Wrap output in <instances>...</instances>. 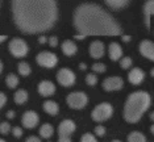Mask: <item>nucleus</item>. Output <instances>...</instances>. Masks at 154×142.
<instances>
[{
	"label": "nucleus",
	"mask_w": 154,
	"mask_h": 142,
	"mask_svg": "<svg viewBox=\"0 0 154 142\" xmlns=\"http://www.w3.org/2000/svg\"><path fill=\"white\" fill-rule=\"evenodd\" d=\"M16 26L26 34L49 30L55 24L58 8L55 0H12Z\"/></svg>",
	"instance_id": "nucleus-1"
},
{
	"label": "nucleus",
	"mask_w": 154,
	"mask_h": 142,
	"mask_svg": "<svg viewBox=\"0 0 154 142\" xmlns=\"http://www.w3.org/2000/svg\"><path fill=\"white\" fill-rule=\"evenodd\" d=\"M75 29L85 37L88 36H120L121 26L100 5L86 3L79 5L72 17Z\"/></svg>",
	"instance_id": "nucleus-2"
},
{
	"label": "nucleus",
	"mask_w": 154,
	"mask_h": 142,
	"mask_svg": "<svg viewBox=\"0 0 154 142\" xmlns=\"http://www.w3.org/2000/svg\"><path fill=\"white\" fill-rule=\"evenodd\" d=\"M152 98L148 92L137 91L128 96L124 105V120L129 124H136L141 120L143 113L149 109Z\"/></svg>",
	"instance_id": "nucleus-3"
},
{
	"label": "nucleus",
	"mask_w": 154,
	"mask_h": 142,
	"mask_svg": "<svg viewBox=\"0 0 154 142\" xmlns=\"http://www.w3.org/2000/svg\"><path fill=\"white\" fill-rule=\"evenodd\" d=\"M113 115V107L109 103H100L97 104L95 108L91 112V117L96 122H103L111 119V116Z\"/></svg>",
	"instance_id": "nucleus-4"
},
{
	"label": "nucleus",
	"mask_w": 154,
	"mask_h": 142,
	"mask_svg": "<svg viewBox=\"0 0 154 142\" xmlns=\"http://www.w3.org/2000/svg\"><path fill=\"white\" fill-rule=\"evenodd\" d=\"M66 101H67V105L70 107V108H72V109H83L87 105V103H88V98H87V93L78 91V92L69 93Z\"/></svg>",
	"instance_id": "nucleus-5"
},
{
	"label": "nucleus",
	"mask_w": 154,
	"mask_h": 142,
	"mask_svg": "<svg viewBox=\"0 0 154 142\" xmlns=\"http://www.w3.org/2000/svg\"><path fill=\"white\" fill-rule=\"evenodd\" d=\"M8 49H9V53L15 58H23L28 54L29 46H28V44L21 38H13V40H11V42H9Z\"/></svg>",
	"instance_id": "nucleus-6"
},
{
	"label": "nucleus",
	"mask_w": 154,
	"mask_h": 142,
	"mask_svg": "<svg viewBox=\"0 0 154 142\" xmlns=\"http://www.w3.org/2000/svg\"><path fill=\"white\" fill-rule=\"evenodd\" d=\"M36 61H37V63L40 65L41 67L53 68L58 63V57L54 53H50V51L45 50V51L38 53V55L36 57Z\"/></svg>",
	"instance_id": "nucleus-7"
},
{
	"label": "nucleus",
	"mask_w": 154,
	"mask_h": 142,
	"mask_svg": "<svg viewBox=\"0 0 154 142\" xmlns=\"http://www.w3.org/2000/svg\"><path fill=\"white\" fill-rule=\"evenodd\" d=\"M76 77L70 68H61L57 72V82L62 87H71L75 83Z\"/></svg>",
	"instance_id": "nucleus-8"
},
{
	"label": "nucleus",
	"mask_w": 154,
	"mask_h": 142,
	"mask_svg": "<svg viewBox=\"0 0 154 142\" xmlns=\"http://www.w3.org/2000/svg\"><path fill=\"white\" fill-rule=\"evenodd\" d=\"M124 87V80L120 77H109L103 80V89L107 92L119 91Z\"/></svg>",
	"instance_id": "nucleus-9"
},
{
	"label": "nucleus",
	"mask_w": 154,
	"mask_h": 142,
	"mask_svg": "<svg viewBox=\"0 0 154 142\" xmlns=\"http://www.w3.org/2000/svg\"><path fill=\"white\" fill-rule=\"evenodd\" d=\"M38 122H40V117H38V115L36 112H33V110H26L21 117V124L26 129H33V128H36L38 125Z\"/></svg>",
	"instance_id": "nucleus-10"
},
{
	"label": "nucleus",
	"mask_w": 154,
	"mask_h": 142,
	"mask_svg": "<svg viewBox=\"0 0 154 142\" xmlns=\"http://www.w3.org/2000/svg\"><path fill=\"white\" fill-rule=\"evenodd\" d=\"M76 125L72 120H63L58 126V136L59 137H70L75 131Z\"/></svg>",
	"instance_id": "nucleus-11"
},
{
	"label": "nucleus",
	"mask_w": 154,
	"mask_h": 142,
	"mask_svg": "<svg viewBox=\"0 0 154 142\" xmlns=\"http://www.w3.org/2000/svg\"><path fill=\"white\" fill-rule=\"evenodd\" d=\"M140 53L142 57L148 58L149 61H154V44L150 40H143L140 44Z\"/></svg>",
	"instance_id": "nucleus-12"
},
{
	"label": "nucleus",
	"mask_w": 154,
	"mask_h": 142,
	"mask_svg": "<svg viewBox=\"0 0 154 142\" xmlns=\"http://www.w3.org/2000/svg\"><path fill=\"white\" fill-rule=\"evenodd\" d=\"M143 79H145V72H143L141 68H137V67L132 68L128 75V80L131 82V84H133V86H140L143 82Z\"/></svg>",
	"instance_id": "nucleus-13"
},
{
	"label": "nucleus",
	"mask_w": 154,
	"mask_h": 142,
	"mask_svg": "<svg viewBox=\"0 0 154 142\" xmlns=\"http://www.w3.org/2000/svg\"><path fill=\"white\" fill-rule=\"evenodd\" d=\"M55 92V86L53 84V82L50 80H42L38 84V93L41 96H45V98H49Z\"/></svg>",
	"instance_id": "nucleus-14"
},
{
	"label": "nucleus",
	"mask_w": 154,
	"mask_h": 142,
	"mask_svg": "<svg viewBox=\"0 0 154 142\" xmlns=\"http://www.w3.org/2000/svg\"><path fill=\"white\" fill-rule=\"evenodd\" d=\"M104 50H106V47H104V44L101 41H94L90 45V55L92 58H95V59H100L103 57Z\"/></svg>",
	"instance_id": "nucleus-15"
},
{
	"label": "nucleus",
	"mask_w": 154,
	"mask_h": 142,
	"mask_svg": "<svg viewBox=\"0 0 154 142\" xmlns=\"http://www.w3.org/2000/svg\"><path fill=\"white\" fill-rule=\"evenodd\" d=\"M154 13V0H146L143 4V15H145V25L148 29L152 26V16Z\"/></svg>",
	"instance_id": "nucleus-16"
},
{
	"label": "nucleus",
	"mask_w": 154,
	"mask_h": 142,
	"mask_svg": "<svg viewBox=\"0 0 154 142\" xmlns=\"http://www.w3.org/2000/svg\"><path fill=\"white\" fill-rule=\"evenodd\" d=\"M108 55H109L111 61H119L121 59L122 55V47L119 45L117 42H111L109 46H108Z\"/></svg>",
	"instance_id": "nucleus-17"
},
{
	"label": "nucleus",
	"mask_w": 154,
	"mask_h": 142,
	"mask_svg": "<svg viewBox=\"0 0 154 142\" xmlns=\"http://www.w3.org/2000/svg\"><path fill=\"white\" fill-rule=\"evenodd\" d=\"M62 53H63L65 55H67V57H72V55L76 54V51H78V46H76V44L74 42V41L71 40H66L62 42Z\"/></svg>",
	"instance_id": "nucleus-18"
},
{
	"label": "nucleus",
	"mask_w": 154,
	"mask_h": 142,
	"mask_svg": "<svg viewBox=\"0 0 154 142\" xmlns=\"http://www.w3.org/2000/svg\"><path fill=\"white\" fill-rule=\"evenodd\" d=\"M42 107H44L45 112L50 116H55V115H58V112H59V105L55 101H53V100H46V101L42 104Z\"/></svg>",
	"instance_id": "nucleus-19"
},
{
	"label": "nucleus",
	"mask_w": 154,
	"mask_h": 142,
	"mask_svg": "<svg viewBox=\"0 0 154 142\" xmlns=\"http://www.w3.org/2000/svg\"><path fill=\"white\" fill-rule=\"evenodd\" d=\"M104 2L112 9H121L128 5L129 0H104Z\"/></svg>",
	"instance_id": "nucleus-20"
},
{
	"label": "nucleus",
	"mask_w": 154,
	"mask_h": 142,
	"mask_svg": "<svg viewBox=\"0 0 154 142\" xmlns=\"http://www.w3.org/2000/svg\"><path fill=\"white\" fill-rule=\"evenodd\" d=\"M53 133H54V129H53V126L50 125V124H42L40 128V136L42 137V138H50L51 136H53Z\"/></svg>",
	"instance_id": "nucleus-21"
},
{
	"label": "nucleus",
	"mask_w": 154,
	"mask_h": 142,
	"mask_svg": "<svg viewBox=\"0 0 154 142\" xmlns=\"http://www.w3.org/2000/svg\"><path fill=\"white\" fill-rule=\"evenodd\" d=\"M28 101V92L25 89H17L15 93V103L21 105V104Z\"/></svg>",
	"instance_id": "nucleus-22"
},
{
	"label": "nucleus",
	"mask_w": 154,
	"mask_h": 142,
	"mask_svg": "<svg viewBox=\"0 0 154 142\" xmlns=\"http://www.w3.org/2000/svg\"><path fill=\"white\" fill-rule=\"evenodd\" d=\"M128 142H146V137L141 131H132L128 136Z\"/></svg>",
	"instance_id": "nucleus-23"
},
{
	"label": "nucleus",
	"mask_w": 154,
	"mask_h": 142,
	"mask_svg": "<svg viewBox=\"0 0 154 142\" xmlns=\"http://www.w3.org/2000/svg\"><path fill=\"white\" fill-rule=\"evenodd\" d=\"M17 70H19V74L21 77H28L30 74V71H32V68H30L28 62H20L19 66H17Z\"/></svg>",
	"instance_id": "nucleus-24"
},
{
	"label": "nucleus",
	"mask_w": 154,
	"mask_h": 142,
	"mask_svg": "<svg viewBox=\"0 0 154 142\" xmlns=\"http://www.w3.org/2000/svg\"><path fill=\"white\" fill-rule=\"evenodd\" d=\"M5 84L8 88H16L17 84H19V77L16 74H9L8 77L5 78Z\"/></svg>",
	"instance_id": "nucleus-25"
},
{
	"label": "nucleus",
	"mask_w": 154,
	"mask_h": 142,
	"mask_svg": "<svg viewBox=\"0 0 154 142\" xmlns=\"http://www.w3.org/2000/svg\"><path fill=\"white\" fill-rule=\"evenodd\" d=\"M92 70L96 72V74H103V72H106L107 67L104 63H100V62H97V63H94L92 65Z\"/></svg>",
	"instance_id": "nucleus-26"
},
{
	"label": "nucleus",
	"mask_w": 154,
	"mask_h": 142,
	"mask_svg": "<svg viewBox=\"0 0 154 142\" xmlns=\"http://www.w3.org/2000/svg\"><path fill=\"white\" fill-rule=\"evenodd\" d=\"M80 142H97V140L92 133H85L80 137Z\"/></svg>",
	"instance_id": "nucleus-27"
},
{
	"label": "nucleus",
	"mask_w": 154,
	"mask_h": 142,
	"mask_svg": "<svg viewBox=\"0 0 154 142\" xmlns=\"http://www.w3.org/2000/svg\"><path fill=\"white\" fill-rule=\"evenodd\" d=\"M86 83L88 86H95L96 83H97V77L95 74H87V77H86Z\"/></svg>",
	"instance_id": "nucleus-28"
},
{
	"label": "nucleus",
	"mask_w": 154,
	"mask_h": 142,
	"mask_svg": "<svg viewBox=\"0 0 154 142\" xmlns=\"http://www.w3.org/2000/svg\"><path fill=\"white\" fill-rule=\"evenodd\" d=\"M11 131V125L8 122H2L0 124V133L2 134H8Z\"/></svg>",
	"instance_id": "nucleus-29"
},
{
	"label": "nucleus",
	"mask_w": 154,
	"mask_h": 142,
	"mask_svg": "<svg viewBox=\"0 0 154 142\" xmlns=\"http://www.w3.org/2000/svg\"><path fill=\"white\" fill-rule=\"evenodd\" d=\"M120 65H121L122 68H129L132 66V58H129V57L122 58L121 62H120Z\"/></svg>",
	"instance_id": "nucleus-30"
},
{
	"label": "nucleus",
	"mask_w": 154,
	"mask_h": 142,
	"mask_svg": "<svg viewBox=\"0 0 154 142\" xmlns=\"http://www.w3.org/2000/svg\"><path fill=\"white\" fill-rule=\"evenodd\" d=\"M95 134L97 137H104V136H106V128L101 126V125L96 126L95 128Z\"/></svg>",
	"instance_id": "nucleus-31"
},
{
	"label": "nucleus",
	"mask_w": 154,
	"mask_h": 142,
	"mask_svg": "<svg viewBox=\"0 0 154 142\" xmlns=\"http://www.w3.org/2000/svg\"><path fill=\"white\" fill-rule=\"evenodd\" d=\"M12 134H13V136H15L16 138H20V137L23 136V129H21L20 126H15V128L12 129Z\"/></svg>",
	"instance_id": "nucleus-32"
},
{
	"label": "nucleus",
	"mask_w": 154,
	"mask_h": 142,
	"mask_svg": "<svg viewBox=\"0 0 154 142\" xmlns=\"http://www.w3.org/2000/svg\"><path fill=\"white\" fill-rule=\"evenodd\" d=\"M5 103H7V96H5V93L0 92V109H2L3 107L5 105Z\"/></svg>",
	"instance_id": "nucleus-33"
},
{
	"label": "nucleus",
	"mask_w": 154,
	"mask_h": 142,
	"mask_svg": "<svg viewBox=\"0 0 154 142\" xmlns=\"http://www.w3.org/2000/svg\"><path fill=\"white\" fill-rule=\"evenodd\" d=\"M49 41V45H50L51 47H55L58 45V38L57 37H50V38H48Z\"/></svg>",
	"instance_id": "nucleus-34"
},
{
	"label": "nucleus",
	"mask_w": 154,
	"mask_h": 142,
	"mask_svg": "<svg viewBox=\"0 0 154 142\" xmlns=\"http://www.w3.org/2000/svg\"><path fill=\"white\" fill-rule=\"evenodd\" d=\"M25 142H42V141H41V138H40V137L30 136V137H28V140H26Z\"/></svg>",
	"instance_id": "nucleus-35"
},
{
	"label": "nucleus",
	"mask_w": 154,
	"mask_h": 142,
	"mask_svg": "<svg viewBox=\"0 0 154 142\" xmlns=\"http://www.w3.org/2000/svg\"><path fill=\"white\" fill-rule=\"evenodd\" d=\"M58 142H71V140H70V137H59Z\"/></svg>",
	"instance_id": "nucleus-36"
},
{
	"label": "nucleus",
	"mask_w": 154,
	"mask_h": 142,
	"mask_svg": "<svg viewBox=\"0 0 154 142\" xmlns=\"http://www.w3.org/2000/svg\"><path fill=\"white\" fill-rule=\"evenodd\" d=\"M7 117H8V119H13V117H15V112H13V110H8V112H7V115H5Z\"/></svg>",
	"instance_id": "nucleus-37"
},
{
	"label": "nucleus",
	"mask_w": 154,
	"mask_h": 142,
	"mask_svg": "<svg viewBox=\"0 0 154 142\" xmlns=\"http://www.w3.org/2000/svg\"><path fill=\"white\" fill-rule=\"evenodd\" d=\"M46 41H48V38H46V37H45V36H41L40 38H38V42H40V44H45V42H46Z\"/></svg>",
	"instance_id": "nucleus-38"
},
{
	"label": "nucleus",
	"mask_w": 154,
	"mask_h": 142,
	"mask_svg": "<svg viewBox=\"0 0 154 142\" xmlns=\"http://www.w3.org/2000/svg\"><path fill=\"white\" fill-rule=\"evenodd\" d=\"M74 38H75V40H85L86 37L83 36V34H76V36H74Z\"/></svg>",
	"instance_id": "nucleus-39"
},
{
	"label": "nucleus",
	"mask_w": 154,
	"mask_h": 142,
	"mask_svg": "<svg viewBox=\"0 0 154 142\" xmlns=\"http://www.w3.org/2000/svg\"><path fill=\"white\" fill-rule=\"evenodd\" d=\"M121 38H122V41H124V42H129V41H131L132 38H131V37H129V36H122L121 37Z\"/></svg>",
	"instance_id": "nucleus-40"
},
{
	"label": "nucleus",
	"mask_w": 154,
	"mask_h": 142,
	"mask_svg": "<svg viewBox=\"0 0 154 142\" xmlns=\"http://www.w3.org/2000/svg\"><path fill=\"white\" fill-rule=\"evenodd\" d=\"M79 68H80V70H86V68H87L86 63H80V65H79Z\"/></svg>",
	"instance_id": "nucleus-41"
},
{
	"label": "nucleus",
	"mask_w": 154,
	"mask_h": 142,
	"mask_svg": "<svg viewBox=\"0 0 154 142\" xmlns=\"http://www.w3.org/2000/svg\"><path fill=\"white\" fill-rule=\"evenodd\" d=\"M7 40V36H0V44L3 42V41H5Z\"/></svg>",
	"instance_id": "nucleus-42"
},
{
	"label": "nucleus",
	"mask_w": 154,
	"mask_h": 142,
	"mask_svg": "<svg viewBox=\"0 0 154 142\" xmlns=\"http://www.w3.org/2000/svg\"><path fill=\"white\" fill-rule=\"evenodd\" d=\"M2 71H3V62L0 61V74H2Z\"/></svg>",
	"instance_id": "nucleus-43"
},
{
	"label": "nucleus",
	"mask_w": 154,
	"mask_h": 142,
	"mask_svg": "<svg viewBox=\"0 0 154 142\" xmlns=\"http://www.w3.org/2000/svg\"><path fill=\"white\" fill-rule=\"evenodd\" d=\"M112 142H121V141H119V140H115V141H112Z\"/></svg>",
	"instance_id": "nucleus-44"
},
{
	"label": "nucleus",
	"mask_w": 154,
	"mask_h": 142,
	"mask_svg": "<svg viewBox=\"0 0 154 142\" xmlns=\"http://www.w3.org/2000/svg\"><path fill=\"white\" fill-rule=\"evenodd\" d=\"M0 142H5V141H4V140H2V138H0Z\"/></svg>",
	"instance_id": "nucleus-45"
},
{
	"label": "nucleus",
	"mask_w": 154,
	"mask_h": 142,
	"mask_svg": "<svg viewBox=\"0 0 154 142\" xmlns=\"http://www.w3.org/2000/svg\"><path fill=\"white\" fill-rule=\"evenodd\" d=\"M49 142H50V141H49Z\"/></svg>",
	"instance_id": "nucleus-46"
}]
</instances>
